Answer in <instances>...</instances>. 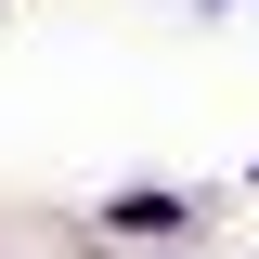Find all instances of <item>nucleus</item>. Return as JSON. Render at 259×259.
Wrapping results in <instances>:
<instances>
[{
  "label": "nucleus",
  "instance_id": "f257e3e1",
  "mask_svg": "<svg viewBox=\"0 0 259 259\" xmlns=\"http://www.w3.org/2000/svg\"><path fill=\"white\" fill-rule=\"evenodd\" d=\"M104 233H130V246H182L194 207H182V194H117V207H104Z\"/></svg>",
  "mask_w": 259,
  "mask_h": 259
},
{
  "label": "nucleus",
  "instance_id": "f03ea898",
  "mask_svg": "<svg viewBox=\"0 0 259 259\" xmlns=\"http://www.w3.org/2000/svg\"><path fill=\"white\" fill-rule=\"evenodd\" d=\"M207 13H221V0H207Z\"/></svg>",
  "mask_w": 259,
  "mask_h": 259
},
{
  "label": "nucleus",
  "instance_id": "7ed1b4c3",
  "mask_svg": "<svg viewBox=\"0 0 259 259\" xmlns=\"http://www.w3.org/2000/svg\"><path fill=\"white\" fill-rule=\"evenodd\" d=\"M246 182H259V168H246Z\"/></svg>",
  "mask_w": 259,
  "mask_h": 259
}]
</instances>
